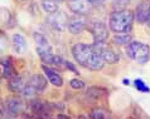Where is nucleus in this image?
Masks as SVG:
<instances>
[{
  "label": "nucleus",
  "mask_w": 150,
  "mask_h": 119,
  "mask_svg": "<svg viewBox=\"0 0 150 119\" xmlns=\"http://www.w3.org/2000/svg\"><path fill=\"white\" fill-rule=\"evenodd\" d=\"M72 55L81 67L88 70H101L105 67V61L97 53L93 44H74L72 47Z\"/></svg>",
  "instance_id": "f257e3e1"
},
{
  "label": "nucleus",
  "mask_w": 150,
  "mask_h": 119,
  "mask_svg": "<svg viewBox=\"0 0 150 119\" xmlns=\"http://www.w3.org/2000/svg\"><path fill=\"white\" fill-rule=\"evenodd\" d=\"M135 18L134 11L126 9H116L109 16V28L115 34H124L132 30Z\"/></svg>",
  "instance_id": "f03ea898"
},
{
  "label": "nucleus",
  "mask_w": 150,
  "mask_h": 119,
  "mask_svg": "<svg viewBox=\"0 0 150 119\" xmlns=\"http://www.w3.org/2000/svg\"><path fill=\"white\" fill-rule=\"evenodd\" d=\"M126 55L137 64H146L150 60V47L145 43L132 40L126 45Z\"/></svg>",
  "instance_id": "7ed1b4c3"
},
{
  "label": "nucleus",
  "mask_w": 150,
  "mask_h": 119,
  "mask_svg": "<svg viewBox=\"0 0 150 119\" xmlns=\"http://www.w3.org/2000/svg\"><path fill=\"white\" fill-rule=\"evenodd\" d=\"M33 38H34V42L37 45V53H38L39 58L43 61V64L49 65L52 60V56H53V53H52V48H51V44H49L48 39L43 34H40V33H34Z\"/></svg>",
  "instance_id": "20e7f679"
},
{
  "label": "nucleus",
  "mask_w": 150,
  "mask_h": 119,
  "mask_svg": "<svg viewBox=\"0 0 150 119\" xmlns=\"http://www.w3.org/2000/svg\"><path fill=\"white\" fill-rule=\"evenodd\" d=\"M87 29L90 30L91 35L93 38V43H102L107 42L109 39V28L100 20H93L87 24Z\"/></svg>",
  "instance_id": "39448f33"
},
{
  "label": "nucleus",
  "mask_w": 150,
  "mask_h": 119,
  "mask_svg": "<svg viewBox=\"0 0 150 119\" xmlns=\"http://www.w3.org/2000/svg\"><path fill=\"white\" fill-rule=\"evenodd\" d=\"M93 47L96 48V50L101 58L103 59L105 63H109V64H116L120 59L119 54L116 53L114 49H112L110 45H107L106 42H102V43H93Z\"/></svg>",
  "instance_id": "423d86ee"
},
{
  "label": "nucleus",
  "mask_w": 150,
  "mask_h": 119,
  "mask_svg": "<svg viewBox=\"0 0 150 119\" xmlns=\"http://www.w3.org/2000/svg\"><path fill=\"white\" fill-rule=\"evenodd\" d=\"M67 22H68V16L66 15L62 10H58L53 14H49L47 18L48 25L56 31H63L67 28Z\"/></svg>",
  "instance_id": "0eeeda50"
},
{
  "label": "nucleus",
  "mask_w": 150,
  "mask_h": 119,
  "mask_svg": "<svg viewBox=\"0 0 150 119\" xmlns=\"http://www.w3.org/2000/svg\"><path fill=\"white\" fill-rule=\"evenodd\" d=\"M93 4L90 0H68V9L76 15L86 16L91 14Z\"/></svg>",
  "instance_id": "6e6552de"
},
{
  "label": "nucleus",
  "mask_w": 150,
  "mask_h": 119,
  "mask_svg": "<svg viewBox=\"0 0 150 119\" xmlns=\"http://www.w3.org/2000/svg\"><path fill=\"white\" fill-rule=\"evenodd\" d=\"M87 23L86 19L83 18L82 15H76L74 14L73 16L68 18V22H67V29L71 34L73 35H77V34H81L82 31H85L87 29Z\"/></svg>",
  "instance_id": "1a4fd4ad"
},
{
  "label": "nucleus",
  "mask_w": 150,
  "mask_h": 119,
  "mask_svg": "<svg viewBox=\"0 0 150 119\" xmlns=\"http://www.w3.org/2000/svg\"><path fill=\"white\" fill-rule=\"evenodd\" d=\"M149 16H150V1L145 0V1L137 4L134 10L135 22L139 24H146Z\"/></svg>",
  "instance_id": "9d476101"
},
{
  "label": "nucleus",
  "mask_w": 150,
  "mask_h": 119,
  "mask_svg": "<svg viewBox=\"0 0 150 119\" xmlns=\"http://www.w3.org/2000/svg\"><path fill=\"white\" fill-rule=\"evenodd\" d=\"M30 110L38 117H51V104L45 103L43 100L35 99V98L30 99Z\"/></svg>",
  "instance_id": "9b49d317"
},
{
  "label": "nucleus",
  "mask_w": 150,
  "mask_h": 119,
  "mask_svg": "<svg viewBox=\"0 0 150 119\" xmlns=\"http://www.w3.org/2000/svg\"><path fill=\"white\" fill-rule=\"evenodd\" d=\"M42 70L44 72L48 81L52 85H54V87H62V85H63V78H62V75L56 70V69L52 68V65L42 64Z\"/></svg>",
  "instance_id": "f8f14e48"
},
{
  "label": "nucleus",
  "mask_w": 150,
  "mask_h": 119,
  "mask_svg": "<svg viewBox=\"0 0 150 119\" xmlns=\"http://www.w3.org/2000/svg\"><path fill=\"white\" fill-rule=\"evenodd\" d=\"M6 110L11 117H16L24 110V103L20 98H9L6 100Z\"/></svg>",
  "instance_id": "ddd939ff"
},
{
  "label": "nucleus",
  "mask_w": 150,
  "mask_h": 119,
  "mask_svg": "<svg viewBox=\"0 0 150 119\" xmlns=\"http://www.w3.org/2000/svg\"><path fill=\"white\" fill-rule=\"evenodd\" d=\"M28 84L32 85V87L37 90V93L38 94H40V93L44 92L45 88H47L48 79H45L42 74H34V75H32L30 78H29Z\"/></svg>",
  "instance_id": "4468645a"
},
{
  "label": "nucleus",
  "mask_w": 150,
  "mask_h": 119,
  "mask_svg": "<svg viewBox=\"0 0 150 119\" xmlns=\"http://www.w3.org/2000/svg\"><path fill=\"white\" fill-rule=\"evenodd\" d=\"M107 94V89L106 88H102V87H97V85H95V87H90L87 89L86 92V95L90 98V99L92 100H98L101 99L102 97H105Z\"/></svg>",
  "instance_id": "2eb2a0df"
},
{
  "label": "nucleus",
  "mask_w": 150,
  "mask_h": 119,
  "mask_svg": "<svg viewBox=\"0 0 150 119\" xmlns=\"http://www.w3.org/2000/svg\"><path fill=\"white\" fill-rule=\"evenodd\" d=\"M0 65H1L3 75H4V78H6L8 80L11 79L13 77L16 75L15 68L13 67V64H11L10 59H3V60H0Z\"/></svg>",
  "instance_id": "dca6fc26"
},
{
  "label": "nucleus",
  "mask_w": 150,
  "mask_h": 119,
  "mask_svg": "<svg viewBox=\"0 0 150 119\" xmlns=\"http://www.w3.org/2000/svg\"><path fill=\"white\" fill-rule=\"evenodd\" d=\"M8 87L13 93H22L23 88L25 87V83L23 81V79L18 75L13 77L11 79H9V83H8Z\"/></svg>",
  "instance_id": "f3484780"
},
{
  "label": "nucleus",
  "mask_w": 150,
  "mask_h": 119,
  "mask_svg": "<svg viewBox=\"0 0 150 119\" xmlns=\"http://www.w3.org/2000/svg\"><path fill=\"white\" fill-rule=\"evenodd\" d=\"M13 48L16 53H23L27 48V42L25 38L22 34H14L13 35Z\"/></svg>",
  "instance_id": "a211bd4d"
},
{
  "label": "nucleus",
  "mask_w": 150,
  "mask_h": 119,
  "mask_svg": "<svg viewBox=\"0 0 150 119\" xmlns=\"http://www.w3.org/2000/svg\"><path fill=\"white\" fill-rule=\"evenodd\" d=\"M112 42L116 45H127L130 42H132V36L130 33H124V34H116L112 38Z\"/></svg>",
  "instance_id": "6ab92c4d"
},
{
  "label": "nucleus",
  "mask_w": 150,
  "mask_h": 119,
  "mask_svg": "<svg viewBox=\"0 0 150 119\" xmlns=\"http://www.w3.org/2000/svg\"><path fill=\"white\" fill-rule=\"evenodd\" d=\"M42 8L47 14H53L58 11V3L56 0H42Z\"/></svg>",
  "instance_id": "aec40b11"
},
{
  "label": "nucleus",
  "mask_w": 150,
  "mask_h": 119,
  "mask_svg": "<svg viewBox=\"0 0 150 119\" xmlns=\"http://www.w3.org/2000/svg\"><path fill=\"white\" fill-rule=\"evenodd\" d=\"M64 64H66V60L62 58V56L53 54L52 60H51V64H49V65H52V67H57V68H66Z\"/></svg>",
  "instance_id": "412c9836"
},
{
  "label": "nucleus",
  "mask_w": 150,
  "mask_h": 119,
  "mask_svg": "<svg viewBox=\"0 0 150 119\" xmlns=\"http://www.w3.org/2000/svg\"><path fill=\"white\" fill-rule=\"evenodd\" d=\"M134 85H135V88L139 90V92H141V93H150V88L148 87L146 84H145L144 80H141V79H135V80H134Z\"/></svg>",
  "instance_id": "4be33fe9"
},
{
  "label": "nucleus",
  "mask_w": 150,
  "mask_h": 119,
  "mask_svg": "<svg viewBox=\"0 0 150 119\" xmlns=\"http://www.w3.org/2000/svg\"><path fill=\"white\" fill-rule=\"evenodd\" d=\"M90 117L92 119H105V118H109V114L103 109H93L92 112H91Z\"/></svg>",
  "instance_id": "5701e85b"
},
{
  "label": "nucleus",
  "mask_w": 150,
  "mask_h": 119,
  "mask_svg": "<svg viewBox=\"0 0 150 119\" xmlns=\"http://www.w3.org/2000/svg\"><path fill=\"white\" fill-rule=\"evenodd\" d=\"M131 0H112V6H114V10L116 9H126L130 4Z\"/></svg>",
  "instance_id": "b1692460"
},
{
  "label": "nucleus",
  "mask_w": 150,
  "mask_h": 119,
  "mask_svg": "<svg viewBox=\"0 0 150 119\" xmlns=\"http://www.w3.org/2000/svg\"><path fill=\"white\" fill-rule=\"evenodd\" d=\"M69 84H71V87H72L73 89H76V90H80V89H83V88H85V81L81 80V79H78V78L71 79Z\"/></svg>",
  "instance_id": "393cba45"
},
{
  "label": "nucleus",
  "mask_w": 150,
  "mask_h": 119,
  "mask_svg": "<svg viewBox=\"0 0 150 119\" xmlns=\"http://www.w3.org/2000/svg\"><path fill=\"white\" fill-rule=\"evenodd\" d=\"M64 67H66V68H67V69H69V70H71V72H73V73H74V74H80V72H78V70H77V68H76V67H74V65H73L72 63H71V61H68V60H66V64H64Z\"/></svg>",
  "instance_id": "a878e982"
},
{
  "label": "nucleus",
  "mask_w": 150,
  "mask_h": 119,
  "mask_svg": "<svg viewBox=\"0 0 150 119\" xmlns=\"http://www.w3.org/2000/svg\"><path fill=\"white\" fill-rule=\"evenodd\" d=\"M91 3L93 4V5H98V4H103V3H106L107 0H90Z\"/></svg>",
  "instance_id": "bb28decb"
},
{
  "label": "nucleus",
  "mask_w": 150,
  "mask_h": 119,
  "mask_svg": "<svg viewBox=\"0 0 150 119\" xmlns=\"http://www.w3.org/2000/svg\"><path fill=\"white\" fill-rule=\"evenodd\" d=\"M122 83H124V85H130V80H129V79H126V78H125V79L122 80Z\"/></svg>",
  "instance_id": "cd10ccee"
},
{
  "label": "nucleus",
  "mask_w": 150,
  "mask_h": 119,
  "mask_svg": "<svg viewBox=\"0 0 150 119\" xmlns=\"http://www.w3.org/2000/svg\"><path fill=\"white\" fill-rule=\"evenodd\" d=\"M57 118H69V117H67V116H63V114H58Z\"/></svg>",
  "instance_id": "c85d7f7f"
},
{
  "label": "nucleus",
  "mask_w": 150,
  "mask_h": 119,
  "mask_svg": "<svg viewBox=\"0 0 150 119\" xmlns=\"http://www.w3.org/2000/svg\"><path fill=\"white\" fill-rule=\"evenodd\" d=\"M146 25L150 28V16H149V19H148V22H146Z\"/></svg>",
  "instance_id": "c756f323"
},
{
  "label": "nucleus",
  "mask_w": 150,
  "mask_h": 119,
  "mask_svg": "<svg viewBox=\"0 0 150 119\" xmlns=\"http://www.w3.org/2000/svg\"><path fill=\"white\" fill-rule=\"evenodd\" d=\"M57 3H63V1H67V0H56Z\"/></svg>",
  "instance_id": "7c9ffc66"
},
{
  "label": "nucleus",
  "mask_w": 150,
  "mask_h": 119,
  "mask_svg": "<svg viewBox=\"0 0 150 119\" xmlns=\"http://www.w3.org/2000/svg\"><path fill=\"white\" fill-rule=\"evenodd\" d=\"M3 117V112H1V109H0V118Z\"/></svg>",
  "instance_id": "2f4dec72"
}]
</instances>
